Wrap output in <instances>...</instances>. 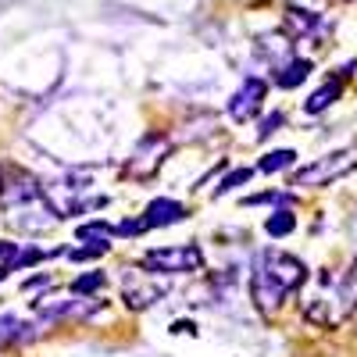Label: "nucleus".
Returning <instances> with one entry per match:
<instances>
[{"mask_svg": "<svg viewBox=\"0 0 357 357\" xmlns=\"http://www.w3.org/2000/svg\"><path fill=\"white\" fill-rule=\"evenodd\" d=\"M4 215H8L11 229L29 232V236H43V232H50L57 222H61V218L54 215V207L47 204V197L25 200V204H15V207H4Z\"/></svg>", "mask_w": 357, "mask_h": 357, "instance_id": "nucleus-6", "label": "nucleus"}, {"mask_svg": "<svg viewBox=\"0 0 357 357\" xmlns=\"http://www.w3.org/2000/svg\"><path fill=\"white\" fill-rule=\"evenodd\" d=\"M264 232L272 236V240H286L289 232H296V215H293V207H275V211L264 218Z\"/></svg>", "mask_w": 357, "mask_h": 357, "instance_id": "nucleus-15", "label": "nucleus"}, {"mask_svg": "<svg viewBox=\"0 0 357 357\" xmlns=\"http://www.w3.org/2000/svg\"><path fill=\"white\" fill-rule=\"evenodd\" d=\"M8 275H11V272H8V264H0V282H4Z\"/></svg>", "mask_w": 357, "mask_h": 357, "instance_id": "nucleus-27", "label": "nucleus"}, {"mask_svg": "<svg viewBox=\"0 0 357 357\" xmlns=\"http://www.w3.org/2000/svg\"><path fill=\"white\" fill-rule=\"evenodd\" d=\"M286 29H289V36H318V29H321V18L314 11H304V8H286Z\"/></svg>", "mask_w": 357, "mask_h": 357, "instance_id": "nucleus-13", "label": "nucleus"}, {"mask_svg": "<svg viewBox=\"0 0 357 357\" xmlns=\"http://www.w3.org/2000/svg\"><path fill=\"white\" fill-rule=\"evenodd\" d=\"M314 72V65L307 57H289L282 68H275V86L279 89H296L301 82H307V75Z\"/></svg>", "mask_w": 357, "mask_h": 357, "instance_id": "nucleus-11", "label": "nucleus"}, {"mask_svg": "<svg viewBox=\"0 0 357 357\" xmlns=\"http://www.w3.org/2000/svg\"><path fill=\"white\" fill-rule=\"evenodd\" d=\"M340 289H343V296H347V304H357V261L350 264V272H347V279L340 282Z\"/></svg>", "mask_w": 357, "mask_h": 357, "instance_id": "nucleus-23", "label": "nucleus"}, {"mask_svg": "<svg viewBox=\"0 0 357 357\" xmlns=\"http://www.w3.org/2000/svg\"><path fill=\"white\" fill-rule=\"evenodd\" d=\"M146 229H143V222L139 218H129V222H122V225H114V236L118 240H132V236H143Z\"/></svg>", "mask_w": 357, "mask_h": 357, "instance_id": "nucleus-24", "label": "nucleus"}, {"mask_svg": "<svg viewBox=\"0 0 357 357\" xmlns=\"http://www.w3.org/2000/svg\"><path fill=\"white\" fill-rule=\"evenodd\" d=\"M75 236L86 243H111L114 240V225L111 222H100V218H93V222H82L79 229H75Z\"/></svg>", "mask_w": 357, "mask_h": 357, "instance_id": "nucleus-17", "label": "nucleus"}, {"mask_svg": "<svg viewBox=\"0 0 357 357\" xmlns=\"http://www.w3.org/2000/svg\"><path fill=\"white\" fill-rule=\"evenodd\" d=\"M307 282V264L286 250H261L250 268V301L261 314H275Z\"/></svg>", "mask_w": 357, "mask_h": 357, "instance_id": "nucleus-1", "label": "nucleus"}, {"mask_svg": "<svg viewBox=\"0 0 357 357\" xmlns=\"http://www.w3.org/2000/svg\"><path fill=\"white\" fill-rule=\"evenodd\" d=\"M254 54H257V61H264L268 68H282L293 54V36L289 33H261L257 43H254Z\"/></svg>", "mask_w": 357, "mask_h": 357, "instance_id": "nucleus-10", "label": "nucleus"}, {"mask_svg": "<svg viewBox=\"0 0 357 357\" xmlns=\"http://www.w3.org/2000/svg\"><path fill=\"white\" fill-rule=\"evenodd\" d=\"M340 93H343V79H325L314 93L304 100V111L307 114H321V111H329L336 100H340Z\"/></svg>", "mask_w": 357, "mask_h": 357, "instance_id": "nucleus-12", "label": "nucleus"}, {"mask_svg": "<svg viewBox=\"0 0 357 357\" xmlns=\"http://www.w3.org/2000/svg\"><path fill=\"white\" fill-rule=\"evenodd\" d=\"M107 250H111V243H86V247L68 250V257H72V261H97V257H104Z\"/></svg>", "mask_w": 357, "mask_h": 357, "instance_id": "nucleus-22", "label": "nucleus"}, {"mask_svg": "<svg viewBox=\"0 0 357 357\" xmlns=\"http://www.w3.org/2000/svg\"><path fill=\"white\" fill-rule=\"evenodd\" d=\"M47 282H50V275H43V272H40V275H29V279H22V289H25V293H33V289H43Z\"/></svg>", "mask_w": 357, "mask_h": 357, "instance_id": "nucleus-25", "label": "nucleus"}, {"mask_svg": "<svg viewBox=\"0 0 357 357\" xmlns=\"http://www.w3.org/2000/svg\"><path fill=\"white\" fill-rule=\"evenodd\" d=\"M15 254H18V243H11V240H0V261L8 264V261H11Z\"/></svg>", "mask_w": 357, "mask_h": 357, "instance_id": "nucleus-26", "label": "nucleus"}, {"mask_svg": "<svg viewBox=\"0 0 357 357\" xmlns=\"http://www.w3.org/2000/svg\"><path fill=\"white\" fill-rule=\"evenodd\" d=\"M286 126V114L282 111H272V114H264L261 118V126H257V139H268V136H275L279 129Z\"/></svg>", "mask_w": 357, "mask_h": 357, "instance_id": "nucleus-21", "label": "nucleus"}, {"mask_svg": "<svg viewBox=\"0 0 357 357\" xmlns=\"http://www.w3.org/2000/svg\"><path fill=\"white\" fill-rule=\"evenodd\" d=\"M143 268H151L154 275H197L204 268V250L197 243L158 247L143 254Z\"/></svg>", "mask_w": 357, "mask_h": 357, "instance_id": "nucleus-4", "label": "nucleus"}, {"mask_svg": "<svg viewBox=\"0 0 357 357\" xmlns=\"http://www.w3.org/2000/svg\"><path fill=\"white\" fill-rule=\"evenodd\" d=\"M29 329H33V325L22 321L18 314H4V318H0V350H4V347H15V343H25L29 336H33Z\"/></svg>", "mask_w": 357, "mask_h": 357, "instance_id": "nucleus-14", "label": "nucleus"}, {"mask_svg": "<svg viewBox=\"0 0 357 357\" xmlns=\"http://www.w3.org/2000/svg\"><path fill=\"white\" fill-rule=\"evenodd\" d=\"M0 190H4V172H0Z\"/></svg>", "mask_w": 357, "mask_h": 357, "instance_id": "nucleus-28", "label": "nucleus"}, {"mask_svg": "<svg viewBox=\"0 0 357 357\" xmlns=\"http://www.w3.org/2000/svg\"><path fill=\"white\" fill-rule=\"evenodd\" d=\"M296 165V151H289V146H282V151H272V154H264L257 161V172L261 175H275V172H289Z\"/></svg>", "mask_w": 357, "mask_h": 357, "instance_id": "nucleus-16", "label": "nucleus"}, {"mask_svg": "<svg viewBox=\"0 0 357 357\" xmlns=\"http://www.w3.org/2000/svg\"><path fill=\"white\" fill-rule=\"evenodd\" d=\"M43 257H50L43 247H18V254L8 261V272H18V268H29V264H36V261H43Z\"/></svg>", "mask_w": 357, "mask_h": 357, "instance_id": "nucleus-20", "label": "nucleus"}, {"mask_svg": "<svg viewBox=\"0 0 357 357\" xmlns=\"http://www.w3.org/2000/svg\"><path fill=\"white\" fill-rule=\"evenodd\" d=\"M264 97H268V82L257 79V75H247V79L240 82V89L229 97V118H232V122H240V126L250 122V118L261 114Z\"/></svg>", "mask_w": 357, "mask_h": 357, "instance_id": "nucleus-8", "label": "nucleus"}, {"mask_svg": "<svg viewBox=\"0 0 357 357\" xmlns=\"http://www.w3.org/2000/svg\"><path fill=\"white\" fill-rule=\"evenodd\" d=\"M165 296V286L154 279V272H139V268H126L122 272V301L129 311H146Z\"/></svg>", "mask_w": 357, "mask_h": 357, "instance_id": "nucleus-7", "label": "nucleus"}, {"mask_svg": "<svg viewBox=\"0 0 357 357\" xmlns=\"http://www.w3.org/2000/svg\"><path fill=\"white\" fill-rule=\"evenodd\" d=\"M250 178H254V168H232L229 175H222V183L215 186V197H225V193H232V190L247 186Z\"/></svg>", "mask_w": 357, "mask_h": 357, "instance_id": "nucleus-19", "label": "nucleus"}, {"mask_svg": "<svg viewBox=\"0 0 357 357\" xmlns=\"http://www.w3.org/2000/svg\"><path fill=\"white\" fill-rule=\"evenodd\" d=\"M172 154V139L165 132H146L139 143H136V151L129 154L122 175L126 178H136V183H146V178H154L158 168L165 165V158Z\"/></svg>", "mask_w": 357, "mask_h": 357, "instance_id": "nucleus-5", "label": "nucleus"}, {"mask_svg": "<svg viewBox=\"0 0 357 357\" xmlns=\"http://www.w3.org/2000/svg\"><path fill=\"white\" fill-rule=\"evenodd\" d=\"M43 197L57 218H75L82 211H97L107 204V197H93V178H86L82 172L57 175L50 186H43Z\"/></svg>", "mask_w": 357, "mask_h": 357, "instance_id": "nucleus-2", "label": "nucleus"}, {"mask_svg": "<svg viewBox=\"0 0 357 357\" xmlns=\"http://www.w3.org/2000/svg\"><path fill=\"white\" fill-rule=\"evenodd\" d=\"M107 286V275L104 272H82L75 282H72V293L75 296H93V293H100Z\"/></svg>", "mask_w": 357, "mask_h": 357, "instance_id": "nucleus-18", "label": "nucleus"}, {"mask_svg": "<svg viewBox=\"0 0 357 357\" xmlns=\"http://www.w3.org/2000/svg\"><path fill=\"white\" fill-rule=\"evenodd\" d=\"M357 168V151H333V154H325L304 168H296L289 183L296 190H321V186H333L336 178L350 175Z\"/></svg>", "mask_w": 357, "mask_h": 357, "instance_id": "nucleus-3", "label": "nucleus"}, {"mask_svg": "<svg viewBox=\"0 0 357 357\" xmlns=\"http://www.w3.org/2000/svg\"><path fill=\"white\" fill-rule=\"evenodd\" d=\"M139 222H143L146 232H151V229H168L175 222H186V204L183 200H172V197H154L151 204L143 207Z\"/></svg>", "mask_w": 357, "mask_h": 357, "instance_id": "nucleus-9", "label": "nucleus"}]
</instances>
